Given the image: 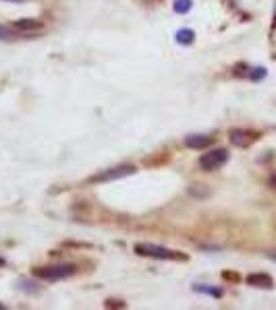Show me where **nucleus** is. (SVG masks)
<instances>
[{"instance_id":"obj_1","label":"nucleus","mask_w":276,"mask_h":310,"mask_svg":"<svg viewBox=\"0 0 276 310\" xmlns=\"http://www.w3.org/2000/svg\"><path fill=\"white\" fill-rule=\"evenodd\" d=\"M135 252L141 257H154V259H166V261H187V254H181L177 250H168L162 246H154V244H137Z\"/></svg>"},{"instance_id":"obj_2","label":"nucleus","mask_w":276,"mask_h":310,"mask_svg":"<svg viewBox=\"0 0 276 310\" xmlns=\"http://www.w3.org/2000/svg\"><path fill=\"white\" fill-rule=\"evenodd\" d=\"M77 273L73 265H54V267H37L35 275L46 279V281H58V279H67Z\"/></svg>"},{"instance_id":"obj_3","label":"nucleus","mask_w":276,"mask_h":310,"mask_svg":"<svg viewBox=\"0 0 276 310\" xmlns=\"http://www.w3.org/2000/svg\"><path fill=\"white\" fill-rule=\"evenodd\" d=\"M226 161H228L226 149H212L199 157V168L206 170V172H214V170H220Z\"/></svg>"},{"instance_id":"obj_4","label":"nucleus","mask_w":276,"mask_h":310,"mask_svg":"<svg viewBox=\"0 0 276 310\" xmlns=\"http://www.w3.org/2000/svg\"><path fill=\"white\" fill-rule=\"evenodd\" d=\"M11 29L17 31V35H34V33L44 31V25L35 19H21V21H15L11 25Z\"/></svg>"},{"instance_id":"obj_5","label":"nucleus","mask_w":276,"mask_h":310,"mask_svg":"<svg viewBox=\"0 0 276 310\" xmlns=\"http://www.w3.org/2000/svg\"><path fill=\"white\" fill-rule=\"evenodd\" d=\"M258 133L254 130H243V128H237V130H231V143L237 145V147H249L251 143L258 141Z\"/></svg>"},{"instance_id":"obj_6","label":"nucleus","mask_w":276,"mask_h":310,"mask_svg":"<svg viewBox=\"0 0 276 310\" xmlns=\"http://www.w3.org/2000/svg\"><path fill=\"white\" fill-rule=\"evenodd\" d=\"M135 168L133 166H121V168H112L108 172L100 174V176H94L91 178V182H106V180H117V178H122V176H129L133 174Z\"/></svg>"},{"instance_id":"obj_7","label":"nucleus","mask_w":276,"mask_h":310,"mask_svg":"<svg viewBox=\"0 0 276 310\" xmlns=\"http://www.w3.org/2000/svg\"><path fill=\"white\" fill-rule=\"evenodd\" d=\"M247 283L254 285V288H272V277L266 273H251L247 275Z\"/></svg>"},{"instance_id":"obj_8","label":"nucleus","mask_w":276,"mask_h":310,"mask_svg":"<svg viewBox=\"0 0 276 310\" xmlns=\"http://www.w3.org/2000/svg\"><path fill=\"white\" fill-rule=\"evenodd\" d=\"M187 147L191 149H204V147H208L212 143V137H206V135H191L187 137Z\"/></svg>"},{"instance_id":"obj_9","label":"nucleus","mask_w":276,"mask_h":310,"mask_svg":"<svg viewBox=\"0 0 276 310\" xmlns=\"http://www.w3.org/2000/svg\"><path fill=\"white\" fill-rule=\"evenodd\" d=\"M177 42L179 44H185V46L193 44V31H191V29H181L179 33H177Z\"/></svg>"},{"instance_id":"obj_10","label":"nucleus","mask_w":276,"mask_h":310,"mask_svg":"<svg viewBox=\"0 0 276 310\" xmlns=\"http://www.w3.org/2000/svg\"><path fill=\"white\" fill-rule=\"evenodd\" d=\"M191 6H193L191 0H177V2H174V11L177 13H189Z\"/></svg>"},{"instance_id":"obj_11","label":"nucleus","mask_w":276,"mask_h":310,"mask_svg":"<svg viewBox=\"0 0 276 310\" xmlns=\"http://www.w3.org/2000/svg\"><path fill=\"white\" fill-rule=\"evenodd\" d=\"M195 292H204V294H210V296H216V298L222 296V290H218V288H206V285H195Z\"/></svg>"},{"instance_id":"obj_12","label":"nucleus","mask_w":276,"mask_h":310,"mask_svg":"<svg viewBox=\"0 0 276 310\" xmlns=\"http://www.w3.org/2000/svg\"><path fill=\"white\" fill-rule=\"evenodd\" d=\"M17 35V31H13V29H6L0 25V40H13V37Z\"/></svg>"},{"instance_id":"obj_13","label":"nucleus","mask_w":276,"mask_h":310,"mask_svg":"<svg viewBox=\"0 0 276 310\" xmlns=\"http://www.w3.org/2000/svg\"><path fill=\"white\" fill-rule=\"evenodd\" d=\"M262 77H266V68H254V71L249 73V79H254V81L262 79Z\"/></svg>"},{"instance_id":"obj_14","label":"nucleus","mask_w":276,"mask_h":310,"mask_svg":"<svg viewBox=\"0 0 276 310\" xmlns=\"http://www.w3.org/2000/svg\"><path fill=\"white\" fill-rule=\"evenodd\" d=\"M222 277H224V279H231V281H239V275H237V273H228V271H224V273H222Z\"/></svg>"},{"instance_id":"obj_15","label":"nucleus","mask_w":276,"mask_h":310,"mask_svg":"<svg viewBox=\"0 0 276 310\" xmlns=\"http://www.w3.org/2000/svg\"><path fill=\"white\" fill-rule=\"evenodd\" d=\"M9 2H25V0H9Z\"/></svg>"},{"instance_id":"obj_16","label":"nucleus","mask_w":276,"mask_h":310,"mask_svg":"<svg viewBox=\"0 0 276 310\" xmlns=\"http://www.w3.org/2000/svg\"><path fill=\"white\" fill-rule=\"evenodd\" d=\"M2 265H4V261H2V259H0V267H2Z\"/></svg>"},{"instance_id":"obj_17","label":"nucleus","mask_w":276,"mask_h":310,"mask_svg":"<svg viewBox=\"0 0 276 310\" xmlns=\"http://www.w3.org/2000/svg\"><path fill=\"white\" fill-rule=\"evenodd\" d=\"M150 2H160V0H150Z\"/></svg>"}]
</instances>
